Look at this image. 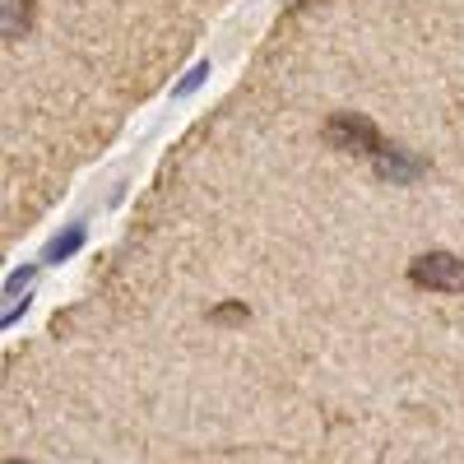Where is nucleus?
I'll list each match as a JSON object with an SVG mask.
<instances>
[{
    "label": "nucleus",
    "mask_w": 464,
    "mask_h": 464,
    "mask_svg": "<svg viewBox=\"0 0 464 464\" xmlns=\"http://www.w3.org/2000/svg\"><path fill=\"white\" fill-rule=\"evenodd\" d=\"M80 246H84V223H70V227L61 232V237L47 246V256H43V260H47V265H61L65 256H74Z\"/></svg>",
    "instance_id": "obj_4"
},
{
    "label": "nucleus",
    "mask_w": 464,
    "mask_h": 464,
    "mask_svg": "<svg viewBox=\"0 0 464 464\" xmlns=\"http://www.w3.org/2000/svg\"><path fill=\"white\" fill-rule=\"evenodd\" d=\"M418 172H422V163L409 159L404 149H395V144H381L376 149V177H385V181H413Z\"/></svg>",
    "instance_id": "obj_3"
},
{
    "label": "nucleus",
    "mask_w": 464,
    "mask_h": 464,
    "mask_svg": "<svg viewBox=\"0 0 464 464\" xmlns=\"http://www.w3.org/2000/svg\"><path fill=\"white\" fill-rule=\"evenodd\" d=\"M28 279H33V269H19V275H10V284H5V293L14 297V293H19V288H24Z\"/></svg>",
    "instance_id": "obj_7"
},
{
    "label": "nucleus",
    "mask_w": 464,
    "mask_h": 464,
    "mask_svg": "<svg viewBox=\"0 0 464 464\" xmlns=\"http://www.w3.org/2000/svg\"><path fill=\"white\" fill-rule=\"evenodd\" d=\"M325 144H330V149H343V153H372V159H376L381 135H376V126L367 121V116H358V111H334L330 121H325Z\"/></svg>",
    "instance_id": "obj_1"
},
{
    "label": "nucleus",
    "mask_w": 464,
    "mask_h": 464,
    "mask_svg": "<svg viewBox=\"0 0 464 464\" xmlns=\"http://www.w3.org/2000/svg\"><path fill=\"white\" fill-rule=\"evenodd\" d=\"M10 464H14V459H10Z\"/></svg>",
    "instance_id": "obj_8"
},
{
    "label": "nucleus",
    "mask_w": 464,
    "mask_h": 464,
    "mask_svg": "<svg viewBox=\"0 0 464 464\" xmlns=\"http://www.w3.org/2000/svg\"><path fill=\"white\" fill-rule=\"evenodd\" d=\"M205 80H209V61H196V65L186 70V80H181V84L172 89V98H190V93H196V89H200Z\"/></svg>",
    "instance_id": "obj_5"
},
{
    "label": "nucleus",
    "mask_w": 464,
    "mask_h": 464,
    "mask_svg": "<svg viewBox=\"0 0 464 464\" xmlns=\"http://www.w3.org/2000/svg\"><path fill=\"white\" fill-rule=\"evenodd\" d=\"M214 321H246V306L227 302V306H218V312H214Z\"/></svg>",
    "instance_id": "obj_6"
},
{
    "label": "nucleus",
    "mask_w": 464,
    "mask_h": 464,
    "mask_svg": "<svg viewBox=\"0 0 464 464\" xmlns=\"http://www.w3.org/2000/svg\"><path fill=\"white\" fill-rule=\"evenodd\" d=\"M409 279L418 288H437V293H459L464 288V260L450 251H428L409 265Z\"/></svg>",
    "instance_id": "obj_2"
}]
</instances>
